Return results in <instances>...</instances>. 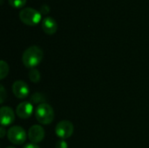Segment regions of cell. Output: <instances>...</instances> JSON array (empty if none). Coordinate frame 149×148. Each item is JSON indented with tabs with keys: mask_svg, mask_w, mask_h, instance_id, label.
<instances>
[{
	"mask_svg": "<svg viewBox=\"0 0 149 148\" xmlns=\"http://www.w3.org/2000/svg\"><path fill=\"white\" fill-rule=\"evenodd\" d=\"M44 57L42 49L37 45H32L27 48L22 56V61L25 67L34 68L40 64Z\"/></svg>",
	"mask_w": 149,
	"mask_h": 148,
	"instance_id": "1",
	"label": "cell"
},
{
	"mask_svg": "<svg viewBox=\"0 0 149 148\" xmlns=\"http://www.w3.org/2000/svg\"><path fill=\"white\" fill-rule=\"evenodd\" d=\"M35 117L38 123L42 125H48L54 120V111L50 105L43 103L36 107Z\"/></svg>",
	"mask_w": 149,
	"mask_h": 148,
	"instance_id": "2",
	"label": "cell"
},
{
	"mask_svg": "<svg viewBox=\"0 0 149 148\" xmlns=\"http://www.w3.org/2000/svg\"><path fill=\"white\" fill-rule=\"evenodd\" d=\"M19 18L24 24L35 26L41 21V13L33 8L27 7L19 12Z\"/></svg>",
	"mask_w": 149,
	"mask_h": 148,
	"instance_id": "3",
	"label": "cell"
},
{
	"mask_svg": "<svg viewBox=\"0 0 149 148\" xmlns=\"http://www.w3.org/2000/svg\"><path fill=\"white\" fill-rule=\"evenodd\" d=\"M8 140L14 145H22L25 142L27 134L24 128L18 126H14L9 128L7 132Z\"/></svg>",
	"mask_w": 149,
	"mask_h": 148,
	"instance_id": "4",
	"label": "cell"
},
{
	"mask_svg": "<svg viewBox=\"0 0 149 148\" xmlns=\"http://www.w3.org/2000/svg\"><path fill=\"white\" fill-rule=\"evenodd\" d=\"M73 125L69 120H61L57 124L55 128L56 135L61 140H65L71 137L73 133Z\"/></svg>",
	"mask_w": 149,
	"mask_h": 148,
	"instance_id": "5",
	"label": "cell"
},
{
	"mask_svg": "<svg viewBox=\"0 0 149 148\" xmlns=\"http://www.w3.org/2000/svg\"><path fill=\"white\" fill-rule=\"evenodd\" d=\"M12 92L17 99H25L30 92L28 85L23 80H17L12 85Z\"/></svg>",
	"mask_w": 149,
	"mask_h": 148,
	"instance_id": "6",
	"label": "cell"
},
{
	"mask_svg": "<svg viewBox=\"0 0 149 148\" xmlns=\"http://www.w3.org/2000/svg\"><path fill=\"white\" fill-rule=\"evenodd\" d=\"M28 138L33 144L41 142L45 138V130L39 125H34L28 131Z\"/></svg>",
	"mask_w": 149,
	"mask_h": 148,
	"instance_id": "7",
	"label": "cell"
},
{
	"mask_svg": "<svg viewBox=\"0 0 149 148\" xmlns=\"http://www.w3.org/2000/svg\"><path fill=\"white\" fill-rule=\"evenodd\" d=\"M33 105L29 101H24L18 104L16 109V113L20 119L26 120L31 116L33 113Z\"/></svg>",
	"mask_w": 149,
	"mask_h": 148,
	"instance_id": "8",
	"label": "cell"
},
{
	"mask_svg": "<svg viewBox=\"0 0 149 148\" xmlns=\"http://www.w3.org/2000/svg\"><path fill=\"white\" fill-rule=\"evenodd\" d=\"M15 120L13 110L9 106H2L0 109V121L3 126L12 124Z\"/></svg>",
	"mask_w": 149,
	"mask_h": 148,
	"instance_id": "9",
	"label": "cell"
},
{
	"mask_svg": "<svg viewBox=\"0 0 149 148\" xmlns=\"http://www.w3.org/2000/svg\"><path fill=\"white\" fill-rule=\"evenodd\" d=\"M42 30L48 35L54 34L58 30V24L57 22L51 17H46L42 20L41 23Z\"/></svg>",
	"mask_w": 149,
	"mask_h": 148,
	"instance_id": "10",
	"label": "cell"
},
{
	"mask_svg": "<svg viewBox=\"0 0 149 148\" xmlns=\"http://www.w3.org/2000/svg\"><path fill=\"white\" fill-rule=\"evenodd\" d=\"M46 100L45 96L41 92H35L31 97V104H43Z\"/></svg>",
	"mask_w": 149,
	"mask_h": 148,
	"instance_id": "11",
	"label": "cell"
},
{
	"mask_svg": "<svg viewBox=\"0 0 149 148\" xmlns=\"http://www.w3.org/2000/svg\"><path fill=\"white\" fill-rule=\"evenodd\" d=\"M28 76H29V79L31 82L33 83H37L40 80V72H38V70L35 69V68H32L28 72Z\"/></svg>",
	"mask_w": 149,
	"mask_h": 148,
	"instance_id": "12",
	"label": "cell"
},
{
	"mask_svg": "<svg viewBox=\"0 0 149 148\" xmlns=\"http://www.w3.org/2000/svg\"><path fill=\"white\" fill-rule=\"evenodd\" d=\"M9 72V66L8 64L3 61L1 60L0 61V79H3Z\"/></svg>",
	"mask_w": 149,
	"mask_h": 148,
	"instance_id": "13",
	"label": "cell"
},
{
	"mask_svg": "<svg viewBox=\"0 0 149 148\" xmlns=\"http://www.w3.org/2000/svg\"><path fill=\"white\" fill-rule=\"evenodd\" d=\"M26 0H9V4L14 8H21L24 6Z\"/></svg>",
	"mask_w": 149,
	"mask_h": 148,
	"instance_id": "14",
	"label": "cell"
},
{
	"mask_svg": "<svg viewBox=\"0 0 149 148\" xmlns=\"http://www.w3.org/2000/svg\"><path fill=\"white\" fill-rule=\"evenodd\" d=\"M55 148H68V144L65 140H59L56 142Z\"/></svg>",
	"mask_w": 149,
	"mask_h": 148,
	"instance_id": "15",
	"label": "cell"
},
{
	"mask_svg": "<svg viewBox=\"0 0 149 148\" xmlns=\"http://www.w3.org/2000/svg\"><path fill=\"white\" fill-rule=\"evenodd\" d=\"M39 11H40V13H41L42 15H45V14H47V13L50 12V7H49L47 4H43V5L40 7Z\"/></svg>",
	"mask_w": 149,
	"mask_h": 148,
	"instance_id": "16",
	"label": "cell"
},
{
	"mask_svg": "<svg viewBox=\"0 0 149 148\" xmlns=\"http://www.w3.org/2000/svg\"><path fill=\"white\" fill-rule=\"evenodd\" d=\"M0 89H1V92H0V99H0V102H1V104H3L4 102L5 99H6V93H5V90H4L3 85L0 86Z\"/></svg>",
	"mask_w": 149,
	"mask_h": 148,
	"instance_id": "17",
	"label": "cell"
},
{
	"mask_svg": "<svg viewBox=\"0 0 149 148\" xmlns=\"http://www.w3.org/2000/svg\"><path fill=\"white\" fill-rule=\"evenodd\" d=\"M24 148H40L38 146H37L36 144L31 143V144H27Z\"/></svg>",
	"mask_w": 149,
	"mask_h": 148,
	"instance_id": "18",
	"label": "cell"
},
{
	"mask_svg": "<svg viewBox=\"0 0 149 148\" xmlns=\"http://www.w3.org/2000/svg\"><path fill=\"white\" fill-rule=\"evenodd\" d=\"M0 131H1V134H0V136H1V138H3L4 137V135H5V130H4V126H1V128H0Z\"/></svg>",
	"mask_w": 149,
	"mask_h": 148,
	"instance_id": "19",
	"label": "cell"
},
{
	"mask_svg": "<svg viewBox=\"0 0 149 148\" xmlns=\"http://www.w3.org/2000/svg\"><path fill=\"white\" fill-rule=\"evenodd\" d=\"M6 148H15V147H8Z\"/></svg>",
	"mask_w": 149,
	"mask_h": 148,
	"instance_id": "20",
	"label": "cell"
},
{
	"mask_svg": "<svg viewBox=\"0 0 149 148\" xmlns=\"http://www.w3.org/2000/svg\"><path fill=\"white\" fill-rule=\"evenodd\" d=\"M1 3H3V0H1Z\"/></svg>",
	"mask_w": 149,
	"mask_h": 148,
	"instance_id": "21",
	"label": "cell"
}]
</instances>
